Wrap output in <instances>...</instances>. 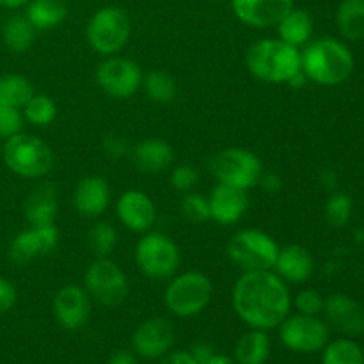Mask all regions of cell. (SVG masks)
Masks as SVG:
<instances>
[{
  "label": "cell",
  "instance_id": "1",
  "mask_svg": "<svg viewBox=\"0 0 364 364\" xmlns=\"http://www.w3.org/2000/svg\"><path fill=\"white\" fill-rule=\"evenodd\" d=\"M231 304L249 329L272 331L290 315L291 295L274 270L244 272L231 291Z\"/></svg>",
  "mask_w": 364,
  "mask_h": 364
},
{
  "label": "cell",
  "instance_id": "2",
  "mask_svg": "<svg viewBox=\"0 0 364 364\" xmlns=\"http://www.w3.org/2000/svg\"><path fill=\"white\" fill-rule=\"evenodd\" d=\"M354 53L336 38H320L301 52V66L308 80L334 87L350 78L354 71Z\"/></svg>",
  "mask_w": 364,
  "mask_h": 364
},
{
  "label": "cell",
  "instance_id": "3",
  "mask_svg": "<svg viewBox=\"0 0 364 364\" xmlns=\"http://www.w3.org/2000/svg\"><path fill=\"white\" fill-rule=\"evenodd\" d=\"M245 66L249 73L269 84H288L301 66V50L283 39H259L245 52Z\"/></svg>",
  "mask_w": 364,
  "mask_h": 364
},
{
  "label": "cell",
  "instance_id": "4",
  "mask_svg": "<svg viewBox=\"0 0 364 364\" xmlns=\"http://www.w3.org/2000/svg\"><path fill=\"white\" fill-rule=\"evenodd\" d=\"M2 160L11 173L27 180L45 178L55 164L52 148L38 135L23 132L4 141Z\"/></svg>",
  "mask_w": 364,
  "mask_h": 364
},
{
  "label": "cell",
  "instance_id": "5",
  "mask_svg": "<svg viewBox=\"0 0 364 364\" xmlns=\"http://www.w3.org/2000/svg\"><path fill=\"white\" fill-rule=\"evenodd\" d=\"M213 297V284L208 276L196 270L178 274L171 277L166 291L164 304L180 318H192L205 311Z\"/></svg>",
  "mask_w": 364,
  "mask_h": 364
},
{
  "label": "cell",
  "instance_id": "6",
  "mask_svg": "<svg viewBox=\"0 0 364 364\" xmlns=\"http://www.w3.org/2000/svg\"><path fill=\"white\" fill-rule=\"evenodd\" d=\"M132 34V20L124 9L105 6L96 11L85 27V39L96 53L110 57L127 46Z\"/></svg>",
  "mask_w": 364,
  "mask_h": 364
},
{
  "label": "cell",
  "instance_id": "7",
  "mask_svg": "<svg viewBox=\"0 0 364 364\" xmlns=\"http://www.w3.org/2000/svg\"><path fill=\"white\" fill-rule=\"evenodd\" d=\"M279 249L269 233L259 230L237 231L226 245L228 258L242 272L272 270Z\"/></svg>",
  "mask_w": 364,
  "mask_h": 364
},
{
  "label": "cell",
  "instance_id": "8",
  "mask_svg": "<svg viewBox=\"0 0 364 364\" xmlns=\"http://www.w3.org/2000/svg\"><path fill=\"white\" fill-rule=\"evenodd\" d=\"M135 263L149 279H171L181 263L178 245L160 231H148L135 245Z\"/></svg>",
  "mask_w": 364,
  "mask_h": 364
},
{
  "label": "cell",
  "instance_id": "9",
  "mask_svg": "<svg viewBox=\"0 0 364 364\" xmlns=\"http://www.w3.org/2000/svg\"><path fill=\"white\" fill-rule=\"evenodd\" d=\"M208 167L219 183L244 188V191L256 187L263 173L262 160L256 156V153L237 146L215 153Z\"/></svg>",
  "mask_w": 364,
  "mask_h": 364
},
{
  "label": "cell",
  "instance_id": "10",
  "mask_svg": "<svg viewBox=\"0 0 364 364\" xmlns=\"http://www.w3.org/2000/svg\"><path fill=\"white\" fill-rule=\"evenodd\" d=\"M84 288L92 301L114 308L127 301L128 277L116 262L109 258H96L87 267L84 276Z\"/></svg>",
  "mask_w": 364,
  "mask_h": 364
},
{
  "label": "cell",
  "instance_id": "11",
  "mask_svg": "<svg viewBox=\"0 0 364 364\" xmlns=\"http://www.w3.org/2000/svg\"><path fill=\"white\" fill-rule=\"evenodd\" d=\"M329 326L318 316L297 315L283 320L279 326V340L288 350L297 354H315L329 343Z\"/></svg>",
  "mask_w": 364,
  "mask_h": 364
},
{
  "label": "cell",
  "instance_id": "12",
  "mask_svg": "<svg viewBox=\"0 0 364 364\" xmlns=\"http://www.w3.org/2000/svg\"><path fill=\"white\" fill-rule=\"evenodd\" d=\"M96 84L114 100H128L142 87L141 66L127 57H107L96 68Z\"/></svg>",
  "mask_w": 364,
  "mask_h": 364
},
{
  "label": "cell",
  "instance_id": "13",
  "mask_svg": "<svg viewBox=\"0 0 364 364\" xmlns=\"http://www.w3.org/2000/svg\"><path fill=\"white\" fill-rule=\"evenodd\" d=\"M174 345V327L164 316L144 320L132 334V348L137 358L160 359Z\"/></svg>",
  "mask_w": 364,
  "mask_h": 364
},
{
  "label": "cell",
  "instance_id": "14",
  "mask_svg": "<svg viewBox=\"0 0 364 364\" xmlns=\"http://www.w3.org/2000/svg\"><path fill=\"white\" fill-rule=\"evenodd\" d=\"M59 244V230L55 224L50 226H31L20 231L9 244V258L16 265H27L41 256L55 251Z\"/></svg>",
  "mask_w": 364,
  "mask_h": 364
},
{
  "label": "cell",
  "instance_id": "15",
  "mask_svg": "<svg viewBox=\"0 0 364 364\" xmlns=\"http://www.w3.org/2000/svg\"><path fill=\"white\" fill-rule=\"evenodd\" d=\"M91 301L85 288L78 284L63 287L53 297V316L57 323L66 331H78L89 322L91 316Z\"/></svg>",
  "mask_w": 364,
  "mask_h": 364
},
{
  "label": "cell",
  "instance_id": "16",
  "mask_svg": "<svg viewBox=\"0 0 364 364\" xmlns=\"http://www.w3.org/2000/svg\"><path fill=\"white\" fill-rule=\"evenodd\" d=\"M119 223L134 233H148L156 223V206L153 199L142 191L123 192L116 203Z\"/></svg>",
  "mask_w": 364,
  "mask_h": 364
},
{
  "label": "cell",
  "instance_id": "17",
  "mask_svg": "<svg viewBox=\"0 0 364 364\" xmlns=\"http://www.w3.org/2000/svg\"><path fill=\"white\" fill-rule=\"evenodd\" d=\"M238 20L252 28L277 27L281 20L294 9V0H231Z\"/></svg>",
  "mask_w": 364,
  "mask_h": 364
},
{
  "label": "cell",
  "instance_id": "18",
  "mask_svg": "<svg viewBox=\"0 0 364 364\" xmlns=\"http://www.w3.org/2000/svg\"><path fill=\"white\" fill-rule=\"evenodd\" d=\"M327 322L347 338L364 334V308L345 294H334L323 304Z\"/></svg>",
  "mask_w": 364,
  "mask_h": 364
},
{
  "label": "cell",
  "instance_id": "19",
  "mask_svg": "<svg viewBox=\"0 0 364 364\" xmlns=\"http://www.w3.org/2000/svg\"><path fill=\"white\" fill-rule=\"evenodd\" d=\"M210 219L219 223L220 226H233L249 208V196L244 188L231 187V185L217 183L208 198Z\"/></svg>",
  "mask_w": 364,
  "mask_h": 364
},
{
  "label": "cell",
  "instance_id": "20",
  "mask_svg": "<svg viewBox=\"0 0 364 364\" xmlns=\"http://www.w3.org/2000/svg\"><path fill=\"white\" fill-rule=\"evenodd\" d=\"M73 205L75 210L87 219L103 215L110 205V187L105 178L96 174L82 178L75 187Z\"/></svg>",
  "mask_w": 364,
  "mask_h": 364
},
{
  "label": "cell",
  "instance_id": "21",
  "mask_svg": "<svg viewBox=\"0 0 364 364\" xmlns=\"http://www.w3.org/2000/svg\"><path fill=\"white\" fill-rule=\"evenodd\" d=\"M272 270L287 284H302L315 272V258L304 245L291 244L279 249Z\"/></svg>",
  "mask_w": 364,
  "mask_h": 364
},
{
  "label": "cell",
  "instance_id": "22",
  "mask_svg": "<svg viewBox=\"0 0 364 364\" xmlns=\"http://www.w3.org/2000/svg\"><path fill=\"white\" fill-rule=\"evenodd\" d=\"M25 219L31 226H50L55 224L59 213V199L57 188L52 183L36 185L27 196L23 205Z\"/></svg>",
  "mask_w": 364,
  "mask_h": 364
},
{
  "label": "cell",
  "instance_id": "23",
  "mask_svg": "<svg viewBox=\"0 0 364 364\" xmlns=\"http://www.w3.org/2000/svg\"><path fill=\"white\" fill-rule=\"evenodd\" d=\"M130 155L135 167L148 174L162 173L174 160L173 148L162 139H144L130 149Z\"/></svg>",
  "mask_w": 364,
  "mask_h": 364
},
{
  "label": "cell",
  "instance_id": "24",
  "mask_svg": "<svg viewBox=\"0 0 364 364\" xmlns=\"http://www.w3.org/2000/svg\"><path fill=\"white\" fill-rule=\"evenodd\" d=\"M270 358V338L267 331L251 329L235 345L233 359L238 364H265Z\"/></svg>",
  "mask_w": 364,
  "mask_h": 364
},
{
  "label": "cell",
  "instance_id": "25",
  "mask_svg": "<svg viewBox=\"0 0 364 364\" xmlns=\"http://www.w3.org/2000/svg\"><path fill=\"white\" fill-rule=\"evenodd\" d=\"M25 16L36 31H50L68 18V7L63 0H31Z\"/></svg>",
  "mask_w": 364,
  "mask_h": 364
},
{
  "label": "cell",
  "instance_id": "26",
  "mask_svg": "<svg viewBox=\"0 0 364 364\" xmlns=\"http://www.w3.org/2000/svg\"><path fill=\"white\" fill-rule=\"evenodd\" d=\"M277 34L279 39L291 46H302L311 39L313 36V18L304 9H290L287 16L277 23Z\"/></svg>",
  "mask_w": 364,
  "mask_h": 364
},
{
  "label": "cell",
  "instance_id": "27",
  "mask_svg": "<svg viewBox=\"0 0 364 364\" xmlns=\"http://www.w3.org/2000/svg\"><path fill=\"white\" fill-rule=\"evenodd\" d=\"M36 28L25 14H13L7 18L2 27V41L7 50L14 53H23L34 45Z\"/></svg>",
  "mask_w": 364,
  "mask_h": 364
},
{
  "label": "cell",
  "instance_id": "28",
  "mask_svg": "<svg viewBox=\"0 0 364 364\" xmlns=\"http://www.w3.org/2000/svg\"><path fill=\"white\" fill-rule=\"evenodd\" d=\"M336 23L340 34L348 41L364 39V0H341Z\"/></svg>",
  "mask_w": 364,
  "mask_h": 364
},
{
  "label": "cell",
  "instance_id": "29",
  "mask_svg": "<svg viewBox=\"0 0 364 364\" xmlns=\"http://www.w3.org/2000/svg\"><path fill=\"white\" fill-rule=\"evenodd\" d=\"M34 95V85L23 75L7 73L0 77V102L6 105L23 109Z\"/></svg>",
  "mask_w": 364,
  "mask_h": 364
},
{
  "label": "cell",
  "instance_id": "30",
  "mask_svg": "<svg viewBox=\"0 0 364 364\" xmlns=\"http://www.w3.org/2000/svg\"><path fill=\"white\" fill-rule=\"evenodd\" d=\"M322 364H364V350L352 338H338L322 348Z\"/></svg>",
  "mask_w": 364,
  "mask_h": 364
},
{
  "label": "cell",
  "instance_id": "31",
  "mask_svg": "<svg viewBox=\"0 0 364 364\" xmlns=\"http://www.w3.org/2000/svg\"><path fill=\"white\" fill-rule=\"evenodd\" d=\"M142 89L155 103H171L176 98V80L166 71H149L142 77Z\"/></svg>",
  "mask_w": 364,
  "mask_h": 364
},
{
  "label": "cell",
  "instance_id": "32",
  "mask_svg": "<svg viewBox=\"0 0 364 364\" xmlns=\"http://www.w3.org/2000/svg\"><path fill=\"white\" fill-rule=\"evenodd\" d=\"M23 117L27 123L34 124V127H48L53 123V119L57 117V105L48 95H38L36 92L31 100L27 102V105L21 109Z\"/></svg>",
  "mask_w": 364,
  "mask_h": 364
},
{
  "label": "cell",
  "instance_id": "33",
  "mask_svg": "<svg viewBox=\"0 0 364 364\" xmlns=\"http://www.w3.org/2000/svg\"><path fill=\"white\" fill-rule=\"evenodd\" d=\"M87 244L96 258H109V255L117 245L116 228L109 223H103V220L92 224L87 233Z\"/></svg>",
  "mask_w": 364,
  "mask_h": 364
},
{
  "label": "cell",
  "instance_id": "34",
  "mask_svg": "<svg viewBox=\"0 0 364 364\" xmlns=\"http://www.w3.org/2000/svg\"><path fill=\"white\" fill-rule=\"evenodd\" d=\"M352 212H354V203H352L350 196L345 192H334L326 203V220L329 223L331 228H345L352 219Z\"/></svg>",
  "mask_w": 364,
  "mask_h": 364
},
{
  "label": "cell",
  "instance_id": "35",
  "mask_svg": "<svg viewBox=\"0 0 364 364\" xmlns=\"http://www.w3.org/2000/svg\"><path fill=\"white\" fill-rule=\"evenodd\" d=\"M180 208L185 219L191 220V223L203 224L210 220L208 198L199 194V192H187V196H183V199H181Z\"/></svg>",
  "mask_w": 364,
  "mask_h": 364
},
{
  "label": "cell",
  "instance_id": "36",
  "mask_svg": "<svg viewBox=\"0 0 364 364\" xmlns=\"http://www.w3.org/2000/svg\"><path fill=\"white\" fill-rule=\"evenodd\" d=\"M25 117L21 109L0 102V141L13 137L23 130Z\"/></svg>",
  "mask_w": 364,
  "mask_h": 364
},
{
  "label": "cell",
  "instance_id": "37",
  "mask_svg": "<svg viewBox=\"0 0 364 364\" xmlns=\"http://www.w3.org/2000/svg\"><path fill=\"white\" fill-rule=\"evenodd\" d=\"M291 304L295 306L297 313L308 316H318L320 313H323V304H326V299L322 297V294L316 290H302L299 291L295 301H291Z\"/></svg>",
  "mask_w": 364,
  "mask_h": 364
},
{
  "label": "cell",
  "instance_id": "38",
  "mask_svg": "<svg viewBox=\"0 0 364 364\" xmlns=\"http://www.w3.org/2000/svg\"><path fill=\"white\" fill-rule=\"evenodd\" d=\"M199 180V174L191 164H181L176 166L171 173V185L176 188L178 192H191L196 187Z\"/></svg>",
  "mask_w": 364,
  "mask_h": 364
},
{
  "label": "cell",
  "instance_id": "39",
  "mask_svg": "<svg viewBox=\"0 0 364 364\" xmlns=\"http://www.w3.org/2000/svg\"><path fill=\"white\" fill-rule=\"evenodd\" d=\"M18 291L9 279L0 276V315L11 311L16 306Z\"/></svg>",
  "mask_w": 364,
  "mask_h": 364
},
{
  "label": "cell",
  "instance_id": "40",
  "mask_svg": "<svg viewBox=\"0 0 364 364\" xmlns=\"http://www.w3.org/2000/svg\"><path fill=\"white\" fill-rule=\"evenodd\" d=\"M103 146H105V151L109 153L110 156H114V159L130 153V149H128V142L124 141L123 137H116V135H110V137H107L105 144Z\"/></svg>",
  "mask_w": 364,
  "mask_h": 364
},
{
  "label": "cell",
  "instance_id": "41",
  "mask_svg": "<svg viewBox=\"0 0 364 364\" xmlns=\"http://www.w3.org/2000/svg\"><path fill=\"white\" fill-rule=\"evenodd\" d=\"M258 185L265 192L276 194V192H279L281 188H283V180H281V176H277L276 173H262Z\"/></svg>",
  "mask_w": 364,
  "mask_h": 364
},
{
  "label": "cell",
  "instance_id": "42",
  "mask_svg": "<svg viewBox=\"0 0 364 364\" xmlns=\"http://www.w3.org/2000/svg\"><path fill=\"white\" fill-rule=\"evenodd\" d=\"M188 352H191L192 358H194L199 364H205L213 354H215V350H213L212 345L206 343V341H198V343L192 345L191 350Z\"/></svg>",
  "mask_w": 364,
  "mask_h": 364
},
{
  "label": "cell",
  "instance_id": "43",
  "mask_svg": "<svg viewBox=\"0 0 364 364\" xmlns=\"http://www.w3.org/2000/svg\"><path fill=\"white\" fill-rule=\"evenodd\" d=\"M160 364H199L192 358V354L188 350H174L167 352L162 358V363Z\"/></svg>",
  "mask_w": 364,
  "mask_h": 364
},
{
  "label": "cell",
  "instance_id": "44",
  "mask_svg": "<svg viewBox=\"0 0 364 364\" xmlns=\"http://www.w3.org/2000/svg\"><path fill=\"white\" fill-rule=\"evenodd\" d=\"M109 364H139L137 355L134 352H128V350H117L116 354L110 358Z\"/></svg>",
  "mask_w": 364,
  "mask_h": 364
},
{
  "label": "cell",
  "instance_id": "45",
  "mask_svg": "<svg viewBox=\"0 0 364 364\" xmlns=\"http://www.w3.org/2000/svg\"><path fill=\"white\" fill-rule=\"evenodd\" d=\"M205 364H238L235 361L233 358H230V355H223V354H213L212 358L208 359Z\"/></svg>",
  "mask_w": 364,
  "mask_h": 364
},
{
  "label": "cell",
  "instance_id": "46",
  "mask_svg": "<svg viewBox=\"0 0 364 364\" xmlns=\"http://www.w3.org/2000/svg\"><path fill=\"white\" fill-rule=\"evenodd\" d=\"M31 0H0V7L4 9H20V7L27 6Z\"/></svg>",
  "mask_w": 364,
  "mask_h": 364
},
{
  "label": "cell",
  "instance_id": "47",
  "mask_svg": "<svg viewBox=\"0 0 364 364\" xmlns=\"http://www.w3.org/2000/svg\"><path fill=\"white\" fill-rule=\"evenodd\" d=\"M322 183L326 185L327 188H334V185H336V176H334L331 171H323V173H322Z\"/></svg>",
  "mask_w": 364,
  "mask_h": 364
},
{
  "label": "cell",
  "instance_id": "48",
  "mask_svg": "<svg viewBox=\"0 0 364 364\" xmlns=\"http://www.w3.org/2000/svg\"><path fill=\"white\" fill-rule=\"evenodd\" d=\"M2 149H4V142L0 141V160H2Z\"/></svg>",
  "mask_w": 364,
  "mask_h": 364
}]
</instances>
